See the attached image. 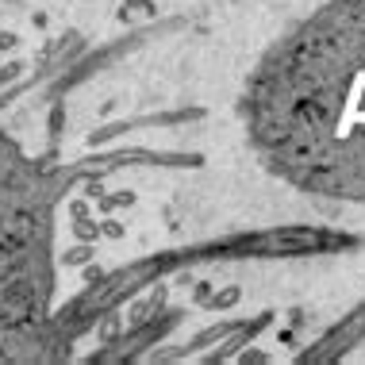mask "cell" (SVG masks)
Masks as SVG:
<instances>
[{"mask_svg":"<svg viewBox=\"0 0 365 365\" xmlns=\"http://www.w3.org/2000/svg\"><path fill=\"white\" fill-rule=\"evenodd\" d=\"M250 139L277 177L365 204V0H331L254 73Z\"/></svg>","mask_w":365,"mask_h":365,"instance_id":"1","label":"cell"},{"mask_svg":"<svg viewBox=\"0 0 365 365\" xmlns=\"http://www.w3.org/2000/svg\"><path fill=\"white\" fill-rule=\"evenodd\" d=\"M358 342H365V300H361L350 315H342V323H334V327L323 334V339H315L312 346L300 354V361H312V365L339 361L342 354H350Z\"/></svg>","mask_w":365,"mask_h":365,"instance_id":"2","label":"cell"}]
</instances>
